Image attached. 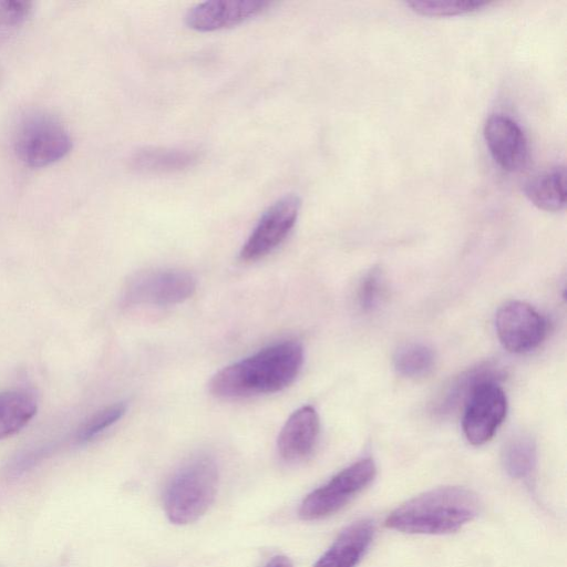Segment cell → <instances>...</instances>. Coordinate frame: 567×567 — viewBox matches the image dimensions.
Wrapping results in <instances>:
<instances>
[{
  "mask_svg": "<svg viewBox=\"0 0 567 567\" xmlns=\"http://www.w3.org/2000/svg\"><path fill=\"white\" fill-rule=\"evenodd\" d=\"M302 363L300 343H275L218 371L212 378L209 389L214 395L224 399L277 392L293 382Z\"/></svg>",
  "mask_w": 567,
  "mask_h": 567,
  "instance_id": "6da1fadb",
  "label": "cell"
},
{
  "mask_svg": "<svg viewBox=\"0 0 567 567\" xmlns=\"http://www.w3.org/2000/svg\"><path fill=\"white\" fill-rule=\"evenodd\" d=\"M478 511L480 502L473 492L445 486L402 504L388 516L385 526L408 534L442 535L460 529L474 519Z\"/></svg>",
  "mask_w": 567,
  "mask_h": 567,
  "instance_id": "7a4b0ae2",
  "label": "cell"
},
{
  "mask_svg": "<svg viewBox=\"0 0 567 567\" xmlns=\"http://www.w3.org/2000/svg\"><path fill=\"white\" fill-rule=\"evenodd\" d=\"M218 487V467L207 454L186 461L171 477L164 492V509L177 525L197 520L213 504Z\"/></svg>",
  "mask_w": 567,
  "mask_h": 567,
  "instance_id": "3957f363",
  "label": "cell"
},
{
  "mask_svg": "<svg viewBox=\"0 0 567 567\" xmlns=\"http://www.w3.org/2000/svg\"><path fill=\"white\" fill-rule=\"evenodd\" d=\"M14 152L30 167H44L62 159L72 148L68 130L52 115L32 113L18 124Z\"/></svg>",
  "mask_w": 567,
  "mask_h": 567,
  "instance_id": "277c9868",
  "label": "cell"
},
{
  "mask_svg": "<svg viewBox=\"0 0 567 567\" xmlns=\"http://www.w3.org/2000/svg\"><path fill=\"white\" fill-rule=\"evenodd\" d=\"M374 476L375 465L371 458L351 464L312 491L301 503L299 516L305 520H317L334 514L364 489Z\"/></svg>",
  "mask_w": 567,
  "mask_h": 567,
  "instance_id": "5b68a950",
  "label": "cell"
},
{
  "mask_svg": "<svg viewBox=\"0 0 567 567\" xmlns=\"http://www.w3.org/2000/svg\"><path fill=\"white\" fill-rule=\"evenodd\" d=\"M195 289L196 281L188 272L174 269L146 270L127 280L122 301L126 306H169L188 299Z\"/></svg>",
  "mask_w": 567,
  "mask_h": 567,
  "instance_id": "8992f818",
  "label": "cell"
},
{
  "mask_svg": "<svg viewBox=\"0 0 567 567\" xmlns=\"http://www.w3.org/2000/svg\"><path fill=\"white\" fill-rule=\"evenodd\" d=\"M300 207L301 200L293 194L270 205L241 247L239 258L246 262L256 261L278 247L293 228Z\"/></svg>",
  "mask_w": 567,
  "mask_h": 567,
  "instance_id": "52a82bcc",
  "label": "cell"
},
{
  "mask_svg": "<svg viewBox=\"0 0 567 567\" xmlns=\"http://www.w3.org/2000/svg\"><path fill=\"white\" fill-rule=\"evenodd\" d=\"M496 333L502 346L512 353H525L537 348L547 333L546 319L530 305L509 301L495 318Z\"/></svg>",
  "mask_w": 567,
  "mask_h": 567,
  "instance_id": "ba28073f",
  "label": "cell"
},
{
  "mask_svg": "<svg viewBox=\"0 0 567 567\" xmlns=\"http://www.w3.org/2000/svg\"><path fill=\"white\" fill-rule=\"evenodd\" d=\"M462 427L473 445L489 441L507 412V399L498 381L480 384L464 405Z\"/></svg>",
  "mask_w": 567,
  "mask_h": 567,
  "instance_id": "9c48e42d",
  "label": "cell"
},
{
  "mask_svg": "<svg viewBox=\"0 0 567 567\" xmlns=\"http://www.w3.org/2000/svg\"><path fill=\"white\" fill-rule=\"evenodd\" d=\"M484 138L497 165L506 172H517L527 162L528 145L520 126L504 114L491 115L484 125Z\"/></svg>",
  "mask_w": 567,
  "mask_h": 567,
  "instance_id": "30bf717a",
  "label": "cell"
},
{
  "mask_svg": "<svg viewBox=\"0 0 567 567\" xmlns=\"http://www.w3.org/2000/svg\"><path fill=\"white\" fill-rule=\"evenodd\" d=\"M270 6L264 0H213L188 10L186 24L197 31L209 32L243 23Z\"/></svg>",
  "mask_w": 567,
  "mask_h": 567,
  "instance_id": "8fae6325",
  "label": "cell"
},
{
  "mask_svg": "<svg viewBox=\"0 0 567 567\" xmlns=\"http://www.w3.org/2000/svg\"><path fill=\"white\" fill-rule=\"evenodd\" d=\"M319 416L317 411L306 405L295 411L282 426L277 447L286 462L306 458L313 450L319 435Z\"/></svg>",
  "mask_w": 567,
  "mask_h": 567,
  "instance_id": "7c38bea8",
  "label": "cell"
},
{
  "mask_svg": "<svg viewBox=\"0 0 567 567\" xmlns=\"http://www.w3.org/2000/svg\"><path fill=\"white\" fill-rule=\"evenodd\" d=\"M504 370L494 362H482L452 379L440 393L434 403V411L441 416H447L464 408L476 388L486 381H499Z\"/></svg>",
  "mask_w": 567,
  "mask_h": 567,
  "instance_id": "4fadbf2b",
  "label": "cell"
},
{
  "mask_svg": "<svg viewBox=\"0 0 567 567\" xmlns=\"http://www.w3.org/2000/svg\"><path fill=\"white\" fill-rule=\"evenodd\" d=\"M373 534L374 526L371 520L352 523L340 533L313 567H355L368 550Z\"/></svg>",
  "mask_w": 567,
  "mask_h": 567,
  "instance_id": "5bb4252c",
  "label": "cell"
},
{
  "mask_svg": "<svg viewBox=\"0 0 567 567\" xmlns=\"http://www.w3.org/2000/svg\"><path fill=\"white\" fill-rule=\"evenodd\" d=\"M199 153L188 148L144 147L130 158V167L143 174H172L197 164Z\"/></svg>",
  "mask_w": 567,
  "mask_h": 567,
  "instance_id": "9a60e30c",
  "label": "cell"
},
{
  "mask_svg": "<svg viewBox=\"0 0 567 567\" xmlns=\"http://www.w3.org/2000/svg\"><path fill=\"white\" fill-rule=\"evenodd\" d=\"M526 197L539 209L556 213L566 205V171L557 165L530 177L524 186Z\"/></svg>",
  "mask_w": 567,
  "mask_h": 567,
  "instance_id": "2e32d148",
  "label": "cell"
},
{
  "mask_svg": "<svg viewBox=\"0 0 567 567\" xmlns=\"http://www.w3.org/2000/svg\"><path fill=\"white\" fill-rule=\"evenodd\" d=\"M35 396L27 390L0 393V439L13 435L35 415Z\"/></svg>",
  "mask_w": 567,
  "mask_h": 567,
  "instance_id": "e0dca14e",
  "label": "cell"
},
{
  "mask_svg": "<svg viewBox=\"0 0 567 567\" xmlns=\"http://www.w3.org/2000/svg\"><path fill=\"white\" fill-rule=\"evenodd\" d=\"M502 462L505 471L513 478H529L537 462L534 439L526 434H517L509 439L503 449Z\"/></svg>",
  "mask_w": 567,
  "mask_h": 567,
  "instance_id": "ac0fdd59",
  "label": "cell"
},
{
  "mask_svg": "<svg viewBox=\"0 0 567 567\" xmlns=\"http://www.w3.org/2000/svg\"><path fill=\"white\" fill-rule=\"evenodd\" d=\"M394 368L403 377L417 378L426 375L434 367L433 350L421 342H409L401 346L393 358Z\"/></svg>",
  "mask_w": 567,
  "mask_h": 567,
  "instance_id": "d6986e66",
  "label": "cell"
},
{
  "mask_svg": "<svg viewBox=\"0 0 567 567\" xmlns=\"http://www.w3.org/2000/svg\"><path fill=\"white\" fill-rule=\"evenodd\" d=\"M487 2L474 0H414L406 2L414 12L427 17H451L476 12Z\"/></svg>",
  "mask_w": 567,
  "mask_h": 567,
  "instance_id": "ffe728a7",
  "label": "cell"
},
{
  "mask_svg": "<svg viewBox=\"0 0 567 567\" xmlns=\"http://www.w3.org/2000/svg\"><path fill=\"white\" fill-rule=\"evenodd\" d=\"M33 2L0 0V44L17 33L33 12Z\"/></svg>",
  "mask_w": 567,
  "mask_h": 567,
  "instance_id": "44dd1931",
  "label": "cell"
},
{
  "mask_svg": "<svg viewBox=\"0 0 567 567\" xmlns=\"http://www.w3.org/2000/svg\"><path fill=\"white\" fill-rule=\"evenodd\" d=\"M126 405L116 403L106 406L89 417L78 430L76 441L86 443L100 435L107 427L116 423L125 413Z\"/></svg>",
  "mask_w": 567,
  "mask_h": 567,
  "instance_id": "7402d4cb",
  "label": "cell"
},
{
  "mask_svg": "<svg viewBox=\"0 0 567 567\" xmlns=\"http://www.w3.org/2000/svg\"><path fill=\"white\" fill-rule=\"evenodd\" d=\"M383 276L379 268L371 269L364 276L358 291L359 305L363 311H371L378 306L383 295Z\"/></svg>",
  "mask_w": 567,
  "mask_h": 567,
  "instance_id": "603a6c76",
  "label": "cell"
},
{
  "mask_svg": "<svg viewBox=\"0 0 567 567\" xmlns=\"http://www.w3.org/2000/svg\"><path fill=\"white\" fill-rule=\"evenodd\" d=\"M48 451V447L38 449L20 455L12 464L14 472L24 471L25 468L33 465L40 457H42Z\"/></svg>",
  "mask_w": 567,
  "mask_h": 567,
  "instance_id": "cb8c5ba5",
  "label": "cell"
},
{
  "mask_svg": "<svg viewBox=\"0 0 567 567\" xmlns=\"http://www.w3.org/2000/svg\"><path fill=\"white\" fill-rule=\"evenodd\" d=\"M265 567H292V563L286 556H276Z\"/></svg>",
  "mask_w": 567,
  "mask_h": 567,
  "instance_id": "d4e9b609",
  "label": "cell"
},
{
  "mask_svg": "<svg viewBox=\"0 0 567 567\" xmlns=\"http://www.w3.org/2000/svg\"><path fill=\"white\" fill-rule=\"evenodd\" d=\"M1 79H2V72H1V69H0V82H1Z\"/></svg>",
  "mask_w": 567,
  "mask_h": 567,
  "instance_id": "484cf974",
  "label": "cell"
}]
</instances>
